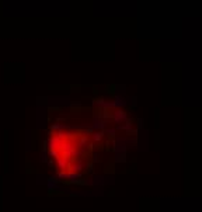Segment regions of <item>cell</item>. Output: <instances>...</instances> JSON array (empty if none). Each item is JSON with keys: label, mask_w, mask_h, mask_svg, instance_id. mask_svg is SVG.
Segmentation results:
<instances>
[{"label": "cell", "mask_w": 202, "mask_h": 212, "mask_svg": "<svg viewBox=\"0 0 202 212\" xmlns=\"http://www.w3.org/2000/svg\"><path fill=\"white\" fill-rule=\"evenodd\" d=\"M48 143L49 155L59 169L60 177H79L91 160V142L87 131L55 128Z\"/></svg>", "instance_id": "6da1fadb"}]
</instances>
